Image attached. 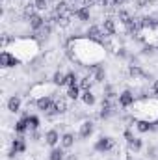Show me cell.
<instances>
[{"mask_svg":"<svg viewBox=\"0 0 158 160\" xmlns=\"http://www.w3.org/2000/svg\"><path fill=\"white\" fill-rule=\"evenodd\" d=\"M48 160H65V153H63V149H52Z\"/></svg>","mask_w":158,"mask_h":160,"instance_id":"20","label":"cell"},{"mask_svg":"<svg viewBox=\"0 0 158 160\" xmlns=\"http://www.w3.org/2000/svg\"><path fill=\"white\" fill-rule=\"evenodd\" d=\"M54 104H56V110H58V114H65V112H67V101H65L63 97L56 99V101H54Z\"/></svg>","mask_w":158,"mask_h":160,"instance_id":"16","label":"cell"},{"mask_svg":"<svg viewBox=\"0 0 158 160\" xmlns=\"http://www.w3.org/2000/svg\"><path fill=\"white\" fill-rule=\"evenodd\" d=\"M149 4H151V0H138V8H145Z\"/></svg>","mask_w":158,"mask_h":160,"instance_id":"31","label":"cell"},{"mask_svg":"<svg viewBox=\"0 0 158 160\" xmlns=\"http://www.w3.org/2000/svg\"><path fill=\"white\" fill-rule=\"evenodd\" d=\"M62 138H60V134H58V130H48L47 134H45V142H47V145H50V147H54L58 142H60Z\"/></svg>","mask_w":158,"mask_h":160,"instance_id":"2","label":"cell"},{"mask_svg":"<svg viewBox=\"0 0 158 160\" xmlns=\"http://www.w3.org/2000/svg\"><path fill=\"white\" fill-rule=\"evenodd\" d=\"M128 149L134 151V153H138V151L141 149V140H140V138H130V140H128Z\"/></svg>","mask_w":158,"mask_h":160,"instance_id":"18","label":"cell"},{"mask_svg":"<svg viewBox=\"0 0 158 160\" xmlns=\"http://www.w3.org/2000/svg\"><path fill=\"white\" fill-rule=\"evenodd\" d=\"M119 104L121 106H130V104H134V95L130 93V91H123L121 95H119Z\"/></svg>","mask_w":158,"mask_h":160,"instance_id":"9","label":"cell"},{"mask_svg":"<svg viewBox=\"0 0 158 160\" xmlns=\"http://www.w3.org/2000/svg\"><path fill=\"white\" fill-rule=\"evenodd\" d=\"M0 63H2V67H13V65H17V60L15 58H11L9 56V52H2L0 54Z\"/></svg>","mask_w":158,"mask_h":160,"instance_id":"8","label":"cell"},{"mask_svg":"<svg viewBox=\"0 0 158 160\" xmlns=\"http://www.w3.org/2000/svg\"><path fill=\"white\" fill-rule=\"evenodd\" d=\"M67 97H69V99H73V101H77V99L80 97V88H78V86L69 88V89H67Z\"/></svg>","mask_w":158,"mask_h":160,"instance_id":"24","label":"cell"},{"mask_svg":"<svg viewBox=\"0 0 158 160\" xmlns=\"http://www.w3.org/2000/svg\"><path fill=\"white\" fill-rule=\"evenodd\" d=\"M123 4H126V0H114V6H123Z\"/></svg>","mask_w":158,"mask_h":160,"instance_id":"32","label":"cell"},{"mask_svg":"<svg viewBox=\"0 0 158 160\" xmlns=\"http://www.w3.org/2000/svg\"><path fill=\"white\" fill-rule=\"evenodd\" d=\"M102 30H104V34L114 36V34H116V21H114L112 17L104 19V22H102Z\"/></svg>","mask_w":158,"mask_h":160,"instance_id":"7","label":"cell"},{"mask_svg":"<svg viewBox=\"0 0 158 160\" xmlns=\"http://www.w3.org/2000/svg\"><path fill=\"white\" fill-rule=\"evenodd\" d=\"M82 101H84L87 106H91V104H95V95H93L91 91H84V93H82Z\"/></svg>","mask_w":158,"mask_h":160,"instance_id":"22","label":"cell"},{"mask_svg":"<svg viewBox=\"0 0 158 160\" xmlns=\"http://www.w3.org/2000/svg\"><path fill=\"white\" fill-rule=\"evenodd\" d=\"M95 4H97L99 8H102V9H110V2H108V0H97Z\"/></svg>","mask_w":158,"mask_h":160,"instance_id":"30","label":"cell"},{"mask_svg":"<svg viewBox=\"0 0 158 160\" xmlns=\"http://www.w3.org/2000/svg\"><path fill=\"white\" fill-rule=\"evenodd\" d=\"M87 36H89V38H93V39H99V38H101V30H99V26H89Z\"/></svg>","mask_w":158,"mask_h":160,"instance_id":"25","label":"cell"},{"mask_svg":"<svg viewBox=\"0 0 158 160\" xmlns=\"http://www.w3.org/2000/svg\"><path fill=\"white\" fill-rule=\"evenodd\" d=\"M117 15H119V21H121L123 24H126V26H130V24H132V21H134V19L130 17V13H128V11H125V9H121Z\"/></svg>","mask_w":158,"mask_h":160,"instance_id":"17","label":"cell"},{"mask_svg":"<svg viewBox=\"0 0 158 160\" xmlns=\"http://www.w3.org/2000/svg\"><path fill=\"white\" fill-rule=\"evenodd\" d=\"M138 130H140V132L153 130V125H151V123H147V121H140V123H138Z\"/></svg>","mask_w":158,"mask_h":160,"instance_id":"26","label":"cell"},{"mask_svg":"<svg viewBox=\"0 0 158 160\" xmlns=\"http://www.w3.org/2000/svg\"><path fill=\"white\" fill-rule=\"evenodd\" d=\"M36 104H37V108H39L41 112H47V110L54 104V99H52V97H41Z\"/></svg>","mask_w":158,"mask_h":160,"instance_id":"10","label":"cell"},{"mask_svg":"<svg viewBox=\"0 0 158 160\" xmlns=\"http://www.w3.org/2000/svg\"><path fill=\"white\" fill-rule=\"evenodd\" d=\"M75 17L78 19L80 22H86V21H89V8H80L78 11L75 13Z\"/></svg>","mask_w":158,"mask_h":160,"instance_id":"15","label":"cell"},{"mask_svg":"<svg viewBox=\"0 0 158 160\" xmlns=\"http://www.w3.org/2000/svg\"><path fill=\"white\" fill-rule=\"evenodd\" d=\"M89 71L93 73V80H95V82H104V78H106V73H104V69H101V67L93 65Z\"/></svg>","mask_w":158,"mask_h":160,"instance_id":"13","label":"cell"},{"mask_svg":"<svg viewBox=\"0 0 158 160\" xmlns=\"http://www.w3.org/2000/svg\"><path fill=\"white\" fill-rule=\"evenodd\" d=\"M78 134H80V138H89V136L93 134V123H91V121H84V123L80 125Z\"/></svg>","mask_w":158,"mask_h":160,"instance_id":"4","label":"cell"},{"mask_svg":"<svg viewBox=\"0 0 158 160\" xmlns=\"http://www.w3.org/2000/svg\"><path fill=\"white\" fill-rule=\"evenodd\" d=\"M28 114H22V118L15 123V132H19V134H22V132H26L28 130Z\"/></svg>","mask_w":158,"mask_h":160,"instance_id":"5","label":"cell"},{"mask_svg":"<svg viewBox=\"0 0 158 160\" xmlns=\"http://www.w3.org/2000/svg\"><path fill=\"white\" fill-rule=\"evenodd\" d=\"M32 2L36 4V8H37L39 11H43V9L48 8V0H32Z\"/></svg>","mask_w":158,"mask_h":160,"instance_id":"27","label":"cell"},{"mask_svg":"<svg viewBox=\"0 0 158 160\" xmlns=\"http://www.w3.org/2000/svg\"><path fill=\"white\" fill-rule=\"evenodd\" d=\"M93 77H84V78H80L78 82V88L80 89H84V91H91V88H93Z\"/></svg>","mask_w":158,"mask_h":160,"instance_id":"14","label":"cell"},{"mask_svg":"<svg viewBox=\"0 0 158 160\" xmlns=\"http://www.w3.org/2000/svg\"><path fill=\"white\" fill-rule=\"evenodd\" d=\"M24 151H26V143H24V140H22V138L13 140V143H11V157L17 155V153H24Z\"/></svg>","mask_w":158,"mask_h":160,"instance_id":"3","label":"cell"},{"mask_svg":"<svg viewBox=\"0 0 158 160\" xmlns=\"http://www.w3.org/2000/svg\"><path fill=\"white\" fill-rule=\"evenodd\" d=\"M56 24H58L60 28H67V26L71 24V15H63V17H58Z\"/></svg>","mask_w":158,"mask_h":160,"instance_id":"21","label":"cell"},{"mask_svg":"<svg viewBox=\"0 0 158 160\" xmlns=\"http://www.w3.org/2000/svg\"><path fill=\"white\" fill-rule=\"evenodd\" d=\"M77 82H78L77 73H67V75H65V86H67V88H73V86H77Z\"/></svg>","mask_w":158,"mask_h":160,"instance_id":"19","label":"cell"},{"mask_svg":"<svg viewBox=\"0 0 158 160\" xmlns=\"http://www.w3.org/2000/svg\"><path fill=\"white\" fill-rule=\"evenodd\" d=\"M67 160H78V158H77L75 155H71V157H67Z\"/></svg>","mask_w":158,"mask_h":160,"instance_id":"34","label":"cell"},{"mask_svg":"<svg viewBox=\"0 0 158 160\" xmlns=\"http://www.w3.org/2000/svg\"><path fill=\"white\" fill-rule=\"evenodd\" d=\"M60 143H62V147H63V149H69V147H73V143H75V136H73L71 132H65V134L62 136Z\"/></svg>","mask_w":158,"mask_h":160,"instance_id":"12","label":"cell"},{"mask_svg":"<svg viewBox=\"0 0 158 160\" xmlns=\"http://www.w3.org/2000/svg\"><path fill=\"white\" fill-rule=\"evenodd\" d=\"M128 73H130V77H140V75H141V69H140L138 65H130Z\"/></svg>","mask_w":158,"mask_h":160,"instance_id":"29","label":"cell"},{"mask_svg":"<svg viewBox=\"0 0 158 160\" xmlns=\"http://www.w3.org/2000/svg\"><path fill=\"white\" fill-rule=\"evenodd\" d=\"M28 21H30V26H32V28H34L36 32H37V30H41V28L45 26V19H43L41 15H37V13H36L34 17H30Z\"/></svg>","mask_w":158,"mask_h":160,"instance_id":"11","label":"cell"},{"mask_svg":"<svg viewBox=\"0 0 158 160\" xmlns=\"http://www.w3.org/2000/svg\"><path fill=\"white\" fill-rule=\"evenodd\" d=\"M153 91L158 95V80H155V84H153Z\"/></svg>","mask_w":158,"mask_h":160,"instance_id":"33","label":"cell"},{"mask_svg":"<svg viewBox=\"0 0 158 160\" xmlns=\"http://www.w3.org/2000/svg\"><path fill=\"white\" fill-rule=\"evenodd\" d=\"M52 82H54L56 86H65V75H63L62 71L54 73V77H52Z\"/></svg>","mask_w":158,"mask_h":160,"instance_id":"23","label":"cell"},{"mask_svg":"<svg viewBox=\"0 0 158 160\" xmlns=\"http://www.w3.org/2000/svg\"><path fill=\"white\" fill-rule=\"evenodd\" d=\"M28 125H30V128L36 130V128L39 127V119H37L36 116H28Z\"/></svg>","mask_w":158,"mask_h":160,"instance_id":"28","label":"cell"},{"mask_svg":"<svg viewBox=\"0 0 158 160\" xmlns=\"http://www.w3.org/2000/svg\"><path fill=\"white\" fill-rule=\"evenodd\" d=\"M7 110L13 112V114H17V112L21 110V97H19V95L9 97V101H7Z\"/></svg>","mask_w":158,"mask_h":160,"instance_id":"6","label":"cell"},{"mask_svg":"<svg viewBox=\"0 0 158 160\" xmlns=\"http://www.w3.org/2000/svg\"><path fill=\"white\" fill-rule=\"evenodd\" d=\"M114 147V140L112 138H101L97 143H95V151H101V153H106Z\"/></svg>","mask_w":158,"mask_h":160,"instance_id":"1","label":"cell"}]
</instances>
